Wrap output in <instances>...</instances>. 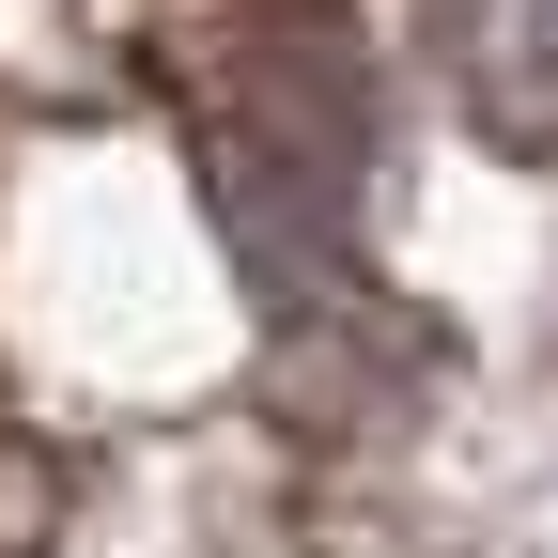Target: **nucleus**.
I'll return each instance as SVG.
<instances>
[{"mask_svg": "<svg viewBox=\"0 0 558 558\" xmlns=\"http://www.w3.org/2000/svg\"><path fill=\"white\" fill-rule=\"evenodd\" d=\"M435 16V78L481 140L558 156V0H418Z\"/></svg>", "mask_w": 558, "mask_h": 558, "instance_id": "1", "label": "nucleus"}]
</instances>
